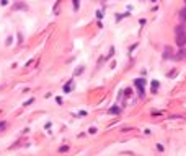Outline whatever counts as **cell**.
<instances>
[{
  "mask_svg": "<svg viewBox=\"0 0 186 156\" xmlns=\"http://www.w3.org/2000/svg\"><path fill=\"white\" fill-rule=\"evenodd\" d=\"M176 44L178 46H185L186 44V33H185V26H181V24H180V26H176Z\"/></svg>",
  "mask_w": 186,
  "mask_h": 156,
  "instance_id": "6da1fadb",
  "label": "cell"
},
{
  "mask_svg": "<svg viewBox=\"0 0 186 156\" xmlns=\"http://www.w3.org/2000/svg\"><path fill=\"white\" fill-rule=\"evenodd\" d=\"M134 83H136V88H137V91H139V96L144 98V96H145V88H144L145 80H144V78H137Z\"/></svg>",
  "mask_w": 186,
  "mask_h": 156,
  "instance_id": "7a4b0ae2",
  "label": "cell"
},
{
  "mask_svg": "<svg viewBox=\"0 0 186 156\" xmlns=\"http://www.w3.org/2000/svg\"><path fill=\"white\" fill-rule=\"evenodd\" d=\"M72 86H74V80H72V78H70V80H69V81H67L65 85H64V93H70Z\"/></svg>",
  "mask_w": 186,
  "mask_h": 156,
  "instance_id": "3957f363",
  "label": "cell"
},
{
  "mask_svg": "<svg viewBox=\"0 0 186 156\" xmlns=\"http://www.w3.org/2000/svg\"><path fill=\"white\" fill-rule=\"evenodd\" d=\"M163 57H165V59H170V57H172V47H170V46H167L165 47V54H163Z\"/></svg>",
  "mask_w": 186,
  "mask_h": 156,
  "instance_id": "277c9868",
  "label": "cell"
},
{
  "mask_svg": "<svg viewBox=\"0 0 186 156\" xmlns=\"http://www.w3.org/2000/svg\"><path fill=\"white\" fill-rule=\"evenodd\" d=\"M185 56H186V51H180V54H178V56H173V59L180 60V59H183Z\"/></svg>",
  "mask_w": 186,
  "mask_h": 156,
  "instance_id": "5b68a950",
  "label": "cell"
},
{
  "mask_svg": "<svg viewBox=\"0 0 186 156\" xmlns=\"http://www.w3.org/2000/svg\"><path fill=\"white\" fill-rule=\"evenodd\" d=\"M157 88H158V81H152V93H157Z\"/></svg>",
  "mask_w": 186,
  "mask_h": 156,
  "instance_id": "8992f818",
  "label": "cell"
},
{
  "mask_svg": "<svg viewBox=\"0 0 186 156\" xmlns=\"http://www.w3.org/2000/svg\"><path fill=\"white\" fill-rule=\"evenodd\" d=\"M15 10H18V8H23V10H26V8H28V7H26V5L25 4H17V5H15Z\"/></svg>",
  "mask_w": 186,
  "mask_h": 156,
  "instance_id": "52a82bcc",
  "label": "cell"
},
{
  "mask_svg": "<svg viewBox=\"0 0 186 156\" xmlns=\"http://www.w3.org/2000/svg\"><path fill=\"white\" fill-rule=\"evenodd\" d=\"M118 112H119V109L118 108H111L109 109V114H118Z\"/></svg>",
  "mask_w": 186,
  "mask_h": 156,
  "instance_id": "ba28073f",
  "label": "cell"
},
{
  "mask_svg": "<svg viewBox=\"0 0 186 156\" xmlns=\"http://www.w3.org/2000/svg\"><path fill=\"white\" fill-rule=\"evenodd\" d=\"M78 5H80V0H74V10H78Z\"/></svg>",
  "mask_w": 186,
  "mask_h": 156,
  "instance_id": "9c48e42d",
  "label": "cell"
},
{
  "mask_svg": "<svg viewBox=\"0 0 186 156\" xmlns=\"http://www.w3.org/2000/svg\"><path fill=\"white\" fill-rule=\"evenodd\" d=\"M67 150H69V146H60L59 151H60V153H64V151H67Z\"/></svg>",
  "mask_w": 186,
  "mask_h": 156,
  "instance_id": "30bf717a",
  "label": "cell"
},
{
  "mask_svg": "<svg viewBox=\"0 0 186 156\" xmlns=\"http://www.w3.org/2000/svg\"><path fill=\"white\" fill-rule=\"evenodd\" d=\"M175 75H178V72H176V70H172V72L168 73V76H175Z\"/></svg>",
  "mask_w": 186,
  "mask_h": 156,
  "instance_id": "8fae6325",
  "label": "cell"
},
{
  "mask_svg": "<svg viewBox=\"0 0 186 156\" xmlns=\"http://www.w3.org/2000/svg\"><path fill=\"white\" fill-rule=\"evenodd\" d=\"M181 20H186V8L181 11Z\"/></svg>",
  "mask_w": 186,
  "mask_h": 156,
  "instance_id": "7c38bea8",
  "label": "cell"
},
{
  "mask_svg": "<svg viewBox=\"0 0 186 156\" xmlns=\"http://www.w3.org/2000/svg\"><path fill=\"white\" fill-rule=\"evenodd\" d=\"M82 70H83V67H78V68H77V70H75V75H78V73H80V72H82Z\"/></svg>",
  "mask_w": 186,
  "mask_h": 156,
  "instance_id": "4fadbf2b",
  "label": "cell"
},
{
  "mask_svg": "<svg viewBox=\"0 0 186 156\" xmlns=\"http://www.w3.org/2000/svg\"><path fill=\"white\" fill-rule=\"evenodd\" d=\"M5 127H7V124H5V122H2V124H0V130H4Z\"/></svg>",
  "mask_w": 186,
  "mask_h": 156,
  "instance_id": "5bb4252c",
  "label": "cell"
}]
</instances>
